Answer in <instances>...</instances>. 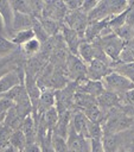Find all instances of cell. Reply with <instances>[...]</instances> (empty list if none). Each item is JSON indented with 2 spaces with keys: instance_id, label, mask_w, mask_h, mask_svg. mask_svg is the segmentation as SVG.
I'll list each match as a JSON object with an SVG mask.
<instances>
[{
  "instance_id": "obj_15",
  "label": "cell",
  "mask_w": 134,
  "mask_h": 152,
  "mask_svg": "<svg viewBox=\"0 0 134 152\" xmlns=\"http://www.w3.org/2000/svg\"><path fill=\"white\" fill-rule=\"evenodd\" d=\"M0 14L2 15L6 25V37L11 39L12 37V25L14 19V10L11 5V1L0 0Z\"/></svg>"
},
{
  "instance_id": "obj_8",
  "label": "cell",
  "mask_w": 134,
  "mask_h": 152,
  "mask_svg": "<svg viewBox=\"0 0 134 152\" xmlns=\"http://www.w3.org/2000/svg\"><path fill=\"white\" fill-rule=\"evenodd\" d=\"M111 71V66L100 59H94L87 64V78L91 81H102Z\"/></svg>"
},
{
  "instance_id": "obj_30",
  "label": "cell",
  "mask_w": 134,
  "mask_h": 152,
  "mask_svg": "<svg viewBox=\"0 0 134 152\" xmlns=\"http://www.w3.org/2000/svg\"><path fill=\"white\" fill-rule=\"evenodd\" d=\"M117 63H123V64H128V63H134V50L126 44V46L123 48L120 57H119V62Z\"/></svg>"
},
{
  "instance_id": "obj_23",
  "label": "cell",
  "mask_w": 134,
  "mask_h": 152,
  "mask_svg": "<svg viewBox=\"0 0 134 152\" xmlns=\"http://www.w3.org/2000/svg\"><path fill=\"white\" fill-rule=\"evenodd\" d=\"M33 38H36L34 31H33L32 28H27V30H23V31L15 32V33L12 36L11 40H12L15 45L21 46V45H24L25 43H27L28 40H31V39H33Z\"/></svg>"
},
{
  "instance_id": "obj_6",
  "label": "cell",
  "mask_w": 134,
  "mask_h": 152,
  "mask_svg": "<svg viewBox=\"0 0 134 152\" xmlns=\"http://www.w3.org/2000/svg\"><path fill=\"white\" fill-rule=\"evenodd\" d=\"M63 24L66 25L68 27L75 30L84 40V33H85V30L88 27L89 20H88V15L84 14L81 10L74 11V12H68Z\"/></svg>"
},
{
  "instance_id": "obj_16",
  "label": "cell",
  "mask_w": 134,
  "mask_h": 152,
  "mask_svg": "<svg viewBox=\"0 0 134 152\" xmlns=\"http://www.w3.org/2000/svg\"><path fill=\"white\" fill-rule=\"evenodd\" d=\"M20 129L25 134L26 144H31V142L37 141V124H36V120H34L32 114L25 118Z\"/></svg>"
},
{
  "instance_id": "obj_4",
  "label": "cell",
  "mask_w": 134,
  "mask_h": 152,
  "mask_svg": "<svg viewBox=\"0 0 134 152\" xmlns=\"http://www.w3.org/2000/svg\"><path fill=\"white\" fill-rule=\"evenodd\" d=\"M64 69L66 77L70 82H77L87 78V64L77 55H69Z\"/></svg>"
},
{
  "instance_id": "obj_21",
  "label": "cell",
  "mask_w": 134,
  "mask_h": 152,
  "mask_svg": "<svg viewBox=\"0 0 134 152\" xmlns=\"http://www.w3.org/2000/svg\"><path fill=\"white\" fill-rule=\"evenodd\" d=\"M42 48H43V44L37 38H33L27 43H25L24 45H21L20 50H21V53L25 55L26 57H34L42 51Z\"/></svg>"
},
{
  "instance_id": "obj_22",
  "label": "cell",
  "mask_w": 134,
  "mask_h": 152,
  "mask_svg": "<svg viewBox=\"0 0 134 152\" xmlns=\"http://www.w3.org/2000/svg\"><path fill=\"white\" fill-rule=\"evenodd\" d=\"M45 32L47 33V36L51 38V37H56L57 34L60 33V30H62V24L63 23H58L56 20H52V19H46V18H40L39 19Z\"/></svg>"
},
{
  "instance_id": "obj_18",
  "label": "cell",
  "mask_w": 134,
  "mask_h": 152,
  "mask_svg": "<svg viewBox=\"0 0 134 152\" xmlns=\"http://www.w3.org/2000/svg\"><path fill=\"white\" fill-rule=\"evenodd\" d=\"M77 56L85 63L89 64L91 61L95 59V45L90 42L83 40L77 50Z\"/></svg>"
},
{
  "instance_id": "obj_1",
  "label": "cell",
  "mask_w": 134,
  "mask_h": 152,
  "mask_svg": "<svg viewBox=\"0 0 134 152\" xmlns=\"http://www.w3.org/2000/svg\"><path fill=\"white\" fill-rule=\"evenodd\" d=\"M134 118L123 113V110L117 107L109 110L102 122L103 134H120L130 131Z\"/></svg>"
},
{
  "instance_id": "obj_5",
  "label": "cell",
  "mask_w": 134,
  "mask_h": 152,
  "mask_svg": "<svg viewBox=\"0 0 134 152\" xmlns=\"http://www.w3.org/2000/svg\"><path fill=\"white\" fill-rule=\"evenodd\" d=\"M25 84V69L19 66L0 78V97L17 86Z\"/></svg>"
},
{
  "instance_id": "obj_29",
  "label": "cell",
  "mask_w": 134,
  "mask_h": 152,
  "mask_svg": "<svg viewBox=\"0 0 134 152\" xmlns=\"http://www.w3.org/2000/svg\"><path fill=\"white\" fill-rule=\"evenodd\" d=\"M11 5L14 10V12H19L23 14H28L31 15V8H30V4L26 0H14L11 1Z\"/></svg>"
},
{
  "instance_id": "obj_24",
  "label": "cell",
  "mask_w": 134,
  "mask_h": 152,
  "mask_svg": "<svg viewBox=\"0 0 134 152\" xmlns=\"http://www.w3.org/2000/svg\"><path fill=\"white\" fill-rule=\"evenodd\" d=\"M11 146H13L14 148H17L18 151L23 152L25 146H26V138H25V134L23 133V131L19 128V129H15L13 131L12 133V137H11V142H9Z\"/></svg>"
},
{
  "instance_id": "obj_34",
  "label": "cell",
  "mask_w": 134,
  "mask_h": 152,
  "mask_svg": "<svg viewBox=\"0 0 134 152\" xmlns=\"http://www.w3.org/2000/svg\"><path fill=\"white\" fill-rule=\"evenodd\" d=\"M0 34L6 36V25H5V20L1 14H0Z\"/></svg>"
},
{
  "instance_id": "obj_26",
  "label": "cell",
  "mask_w": 134,
  "mask_h": 152,
  "mask_svg": "<svg viewBox=\"0 0 134 152\" xmlns=\"http://www.w3.org/2000/svg\"><path fill=\"white\" fill-rule=\"evenodd\" d=\"M12 133H13V129L7 127L4 122L0 124V152L9 146Z\"/></svg>"
},
{
  "instance_id": "obj_14",
  "label": "cell",
  "mask_w": 134,
  "mask_h": 152,
  "mask_svg": "<svg viewBox=\"0 0 134 152\" xmlns=\"http://www.w3.org/2000/svg\"><path fill=\"white\" fill-rule=\"evenodd\" d=\"M71 126L77 134L88 139V126L89 119L85 116L83 112H74L71 118Z\"/></svg>"
},
{
  "instance_id": "obj_32",
  "label": "cell",
  "mask_w": 134,
  "mask_h": 152,
  "mask_svg": "<svg viewBox=\"0 0 134 152\" xmlns=\"http://www.w3.org/2000/svg\"><path fill=\"white\" fill-rule=\"evenodd\" d=\"M64 2H65V6L69 12L79 11L83 5V1H79V0H70V1H64Z\"/></svg>"
},
{
  "instance_id": "obj_9",
  "label": "cell",
  "mask_w": 134,
  "mask_h": 152,
  "mask_svg": "<svg viewBox=\"0 0 134 152\" xmlns=\"http://www.w3.org/2000/svg\"><path fill=\"white\" fill-rule=\"evenodd\" d=\"M76 83H77V93L87 94L95 99H97L106 90L102 81H91L89 78H83L81 81H77Z\"/></svg>"
},
{
  "instance_id": "obj_13",
  "label": "cell",
  "mask_w": 134,
  "mask_h": 152,
  "mask_svg": "<svg viewBox=\"0 0 134 152\" xmlns=\"http://www.w3.org/2000/svg\"><path fill=\"white\" fill-rule=\"evenodd\" d=\"M96 101H97V104L101 107V109L106 113H108L109 110L121 106L120 95H117L115 93H111V91H108V90H104L96 99Z\"/></svg>"
},
{
  "instance_id": "obj_7",
  "label": "cell",
  "mask_w": 134,
  "mask_h": 152,
  "mask_svg": "<svg viewBox=\"0 0 134 152\" xmlns=\"http://www.w3.org/2000/svg\"><path fill=\"white\" fill-rule=\"evenodd\" d=\"M68 12L69 11L64 1H45V8L42 18L52 19L58 23H63Z\"/></svg>"
},
{
  "instance_id": "obj_28",
  "label": "cell",
  "mask_w": 134,
  "mask_h": 152,
  "mask_svg": "<svg viewBox=\"0 0 134 152\" xmlns=\"http://www.w3.org/2000/svg\"><path fill=\"white\" fill-rule=\"evenodd\" d=\"M51 141H52V146H53L56 152H69L68 151V142H66L65 138L52 132Z\"/></svg>"
},
{
  "instance_id": "obj_17",
  "label": "cell",
  "mask_w": 134,
  "mask_h": 152,
  "mask_svg": "<svg viewBox=\"0 0 134 152\" xmlns=\"http://www.w3.org/2000/svg\"><path fill=\"white\" fill-rule=\"evenodd\" d=\"M32 23H33V17L32 15L14 12V19H13V25H12V36L15 32L27 30V28H32Z\"/></svg>"
},
{
  "instance_id": "obj_33",
  "label": "cell",
  "mask_w": 134,
  "mask_h": 152,
  "mask_svg": "<svg viewBox=\"0 0 134 152\" xmlns=\"http://www.w3.org/2000/svg\"><path fill=\"white\" fill-rule=\"evenodd\" d=\"M23 152H42V146L36 141L31 144H26Z\"/></svg>"
},
{
  "instance_id": "obj_2",
  "label": "cell",
  "mask_w": 134,
  "mask_h": 152,
  "mask_svg": "<svg viewBox=\"0 0 134 152\" xmlns=\"http://www.w3.org/2000/svg\"><path fill=\"white\" fill-rule=\"evenodd\" d=\"M95 40L101 45V48L104 51V53L107 55V57L111 61V64L119 62V57H120L123 48L126 46V43L119 36H116L115 32H111L107 36L100 37Z\"/></svg>"
},
{
  "instance_id": "obj_3",
  "label": "cell",
  "mask_w": 134,
  "mask_h": 152,
  "mask_svg": "<svg viewBox=\"0 0 134 152\" xmlns=\"http://www.w3.org/2000/svg\"><path fill=\"white\" fill-rule=\"evenodd\" d=\"M102 83H103L106 90L115 93L117 95H122V94L134 89V83L128 77H126L114 70L102 80Z\"/></svg>"
},
{
  "instance_id": "obj_10",
  "label": "cell",
  "mask_w": 134,
  "mask_h": 152,
  "mask_svg": "<svg viewBox=\"0 0 134 152\" xmlns=\"http://www.w3.org/2000/svg\"><path fill=\"white\" fill-rule=\"evenodd\" d=\"M60 34L70 51V53L72 55H77V50L79 44L83 42V38L72 28L68 27L66 25L62 24V30H60Z\"/></svg>"
},
{
  "instance_id": "obj_36",
  "label": "cell",
  "mask_w": 134,
  "mask_h": 152,
  "mask_svg": "<svg viewBox=\"0 0 134 152\" xmlns=\"http://www.w3.org/2000/svg\"><path fill=\"white\" fill-rule=\"evenodd\" d=\"M128 132H130V133H133V134H134V120H133V125H132V128H130V131H128Z\"/></svg>"
},
{
  "instance_id": "obj_12",
  "label": "cell",
  "mask_w": 134,
  "mask_h": 152,
  "mask_svg": "<svg viewBox=\"0 0 134 152\" xmlns=\"http://www.w3.org/2000/svg\"><path fill=\"white\" fill-rule=\"evenodd\" d=\"M102 146L104 152H119L126 141V132L120 134H103Z\"/></svg>"
},
{
  "instance_id": "obj_25",
  "label": "cell",
  "mask_w": 134,
  "mask_h": 152,
  "mask_svg": "<svg viewBox=\"0 0 134 152\" xmlns=\"http://www.w3.org/2000/svg\"><path fill=\"white\" fill-rule=\"evenodd\" d=\"M111 69L114 71L128 77L133 82V80H134V63H128V64L114 63V64H111Z\"/></svg>"
},
{
  "instance_id": "obj_11",
  "label": "cell",
  "mask_w": 134,
  "mask_h": 152,
  "mask_svg": "<svg viewBox=\"0 0 134 152\" xmlns=\"http://www.w3.org/2000/svg\"><path fill=\"white\" fill-rule=\"evenodd\" d=\"M53 107H56V90L55 89H50V88L42 89L38 108H37V113L32 114V115L33 116L43 115L46 110H49V109H51Z\"/></svg>"
},
{
  "instance_id": "obj_35",
  "label": "cell",
  "mask_w": 134,
  "mask_h": 152,
  "mask_svg": "<svg viewBox=\"0 0 134 152\" xmlns=\"http://www.w3.org/2000/svg\"><path fill=\"white\" fill-rule=\"evenodd\" d=\"M126 142L130 144V145L134 147V134H133V133L127 132V134H126Z\"/></svg>"
},
{
  "instance_id": "obj_27",
  "label": "cell",
  "mask_w": 134,
  "mask_h": 152,
  "mask_svg": "<svg viewBox=\"0 0 134 152\" xmlns=\"http://www.w3.org/2000/svg\"><path fill=\"white\" fill-rule=\"evenodd\" d=\"M103 137V128L102 124L98 122H92L89 120V126H88V139H102Z\"/></svg>"
},
{
  "instance_id": "obj_31",
  "label": "cell",
  "mask_w": 134,
  "mask_h": 152,
  "mask_svg": "<svg viewBox=\"0 0 134 152\" xmlns=\"http://www.w3.org/2000/svg\"><path fill=\"white\" fill-rule=\"evenodd\" d=\"M97 4H98V1H96V0H85V1H83V5H82V7H81V11L84 13V14H89L96 6H97Z\"/></svg>"
},
{
  "instance_id": "obj_20",
  "label": "cell",
  "mask_w": 134,
  "mask_h": 152,
  "mask_svg": "<svg viewBox=\"0 0 134 152\" xmlns=\"http://www.w3.org/2000/svg\"><path fill=\"white\" fill-rule=\"evenodd\" d=\"M39 116L42 118V120H43V122L45 124L46 128H47L50 132H53V129H55V127L57 126L58 120H59V112L57 110V108L53 107V108L46 110L43 115H39ZM34 118H36V116H34Z\"/></svg>"
},
{
  "instance_id": "obj_19",
  "label": "cell",
  "mask_w": 134,
  "mask_h": 152,
  "mask_svg": "<svg viewBox=\"0 0 134 152\" xmlns=\"http://www.w3.org/2000/svg\"><path fill=\"white\" fill-rule=\"evenodd\" d=\"M20 50V46L15 45L8 37L0 34V57H9L17 53Z\"/></svg>"
}]
</instances>
